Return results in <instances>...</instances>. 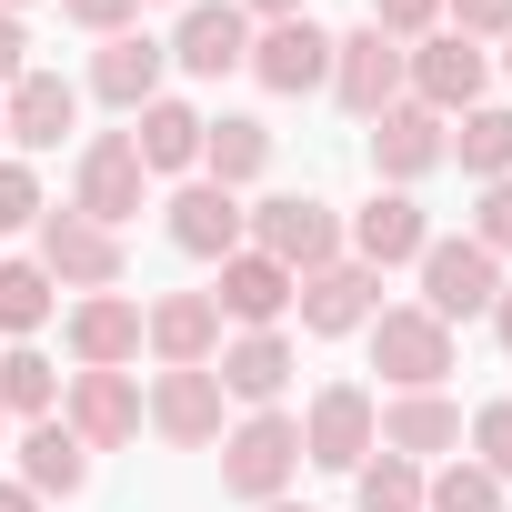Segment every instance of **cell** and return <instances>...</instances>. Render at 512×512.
I'll return each mask as SVG.
<instances>
[{
	"label": "cell",
	"mask_w": 512,
	"mask_h": 512,
	"mask_svg": "<svg viewBox=\"0 0 512 512\" xmlns=\"http://www.w3.org/2000/svg\"><path fill=\"white\" fill-rule=\"evenodd\" d=\"M61 342H71L81 372H121V362H141V302L131 292H81L71 322H61Z\"/></svg>",
	"instance_id": "18"
},
{
	"label": "cell",
	"mask_w": 512,
	"mask_h": 512,
	"mask_svg": "<svg viewBox=\"0 0 512 512\" xmlns=\"http://www.w3.org/2000/svg\"><path fill=\"white\" fill-rule=\"evenodd\" d=\"M292 342L282 332H241V342H221L211 352V382H221V402H251V412H282V392H292Z\"/></svg>",
	"instance_id": "20"
},
{
	"label": "cell",
	"mask_w": 512,
	"mask_h": 512,
	"mask_svg": "<svg viewBox=\"0 0 512 512\" xmlns=\"http://www.w3.org/2000/svg\"><path fill=\"white\" fill-rule=\"evenodd\" d=\"M141 151H131V131H91L81 141V161H71V211L81 221H101V231H121L131 211H141Z\"/></svg>",
	"instance_id": "5"
},
{
	"label": "cell",
	"mask_w": 512,
	"mask_h": 512,
	"mask_svg": "<svg viewBox=\"0 0 512 512\" xmlns=\"http://www.w3.org/2000/svg\"><path fill=\"white\" fill-rule=\"evenodd\" d=\"M0 512H41V492H21V482H0Z\"/></svg>",
	"instance_id": "42"
},
{
	"label": "cell",
	"mask_w": 512,
	"mask_h": 512,
	"mask_svg": "<svg viewBox=\"0 0 512 512\" xmlns=\"http://www.w3.org/2000/svg\"><path fill=\"white\" fill-rule=\"evenodd\" d=\"M472 462L512 492V402H482V412H472Z\"/></svg>",
	"instance_id": "34"
},
{
	"label": "cell",
	"mask_w": 512,
	"mask_h": 512,
	"mask_svg": "<svg viewBox=\"0 0 512 512\" xmlns=\"http://www.w3.org/2000/svg\"><path fill=\"white\" fill-rule=\"evenodd\" d=\"M482 322H492V332H502V352H512V282L492 292V312H482Z\"/></svg>",
	"instance_id": "41"
},
{
	"label": "cell",
	"mask_w": 512,
	"mask_h": 512,
	"mask_svg": "<svg viewBox=\"0 0 512 512\" xmlns=\"http://www.w3.org/2000/svg\"><path fill=\"white\" fill-rule=\"evenodd\" d=\"M241 21H302V0H241Z\"/></svg>",
	"instance_id": "40"
},
{
	"label": "cell",
	"mask_w": 512,
	"mask_h": 512,
	"mask_svg": "<svg viewBox=\"0 0 512 512\" xmlns=\"http://www.w3.org/2000/svg\"><path fill=\"white\" fill-rule=\"evenodd\" d=\"M31 71V31H21V11H0V91H11Z\"/></svg>",
	"instance_id": "39"
},
{
	"label": "cell",
	"mask_w": 512,
	"mask_h": 512,
	"mask_svg": "<svg viewBox=\"0 0 512 512\" xmlns=\"http://www.w3.org/2000/svg\"><path fill=\"white\" fill-rule=\"evenodd\" d=\"M251 251H272V262L302 282V272L342 262V211L312 201V191H272V201H251Z\"/></svg>",
	"instance_id": "3"
},
{
	"label": "cell",
	"mask_w": 512,
	"mask_h": 512,
	"mask_svg": "<svg viewBox=\"0 0 512 512\" xmlns=\"http://www.w3.org/2000/svg\"><path fill=\"white\" fill-rule=\"evenodd\" d=\"M482 81H492V51L462 41V31H432V41L402 51V101H422V111H442V121L482 111Z\"/></svg>",
	"instance_id": "4"
},
{
	"label": "cell",
	"mask_w": 512,
	"mask_h": 512,
	"mask_svg": "<svg viewBox=\"0 0 512 512\" xmlns=\"http://www.w3.org/2000/svg\"><path fill=\"white\" fill-rule=\"evenodd\" d=\"M372 392L362 382H322L312 392V412H302V462H322V472H362L372 462Z\"/></svg>",
	"instance_id": "9"
},
{
	"label": "cell",
	"mask_w": 512,
	"mask_h": 512,
	"mask_svg": "<svg viewBox=\"0 0 512 512\" xmlns=\"http://www.w3.org/2000/svg\"><path fill=\"white\" fill-rule=\"evenodd\" d=\"M492 292H502V262L462 231V241H442L432 231V251H422V312L432 322H482L492 312Z\"/></svg>",
	"instance_id": "6"
},
{
	"label": "cell",
	"mask_w": 512,
	"mask_h": 512,
	"mask_svg": "<svg viewBox=\"0 0 512 512\" xmlns=\"http://www.w3.org/2000/svg\"><path fill=\"white\" fill-rule=\"evenodd\" d=\"M352 502H362V512H422V462L372 452V462L352 472Z\"/></svg>",
	"instance_id": "31"
},
{
	"label": "cell",
	"mask_w": 512,
	"mask_h": 512,
	"mask_svg": "<svg viewBox=\"0 0 512 512\" xmlns=\"http://www.w3.org/2000/svg\"><path fill=\"white\" fill-rule=\"evenodd\" d=\"M0 131H11V151H61L81 131V91L61 71H21L11 91H0Z\"/></svg>",
	"instance_id": "15"
},
{
	"label": "cell",
	"mask_w": 512,
	"mask_h": 512,
	"mask_svg": "<svg viewBox=\"0 0 512 512\" xmlns=\"http://www.w3.org/2000/svg\"><path fill=\"white\" fill-rule=\"evenodd\" d=\"M422 512H502V482L482 462H442V472H422Z\"/></svg>",
	"instance_id": "32"
},
{
	"label": "cell",
	"mask_w": 512,
	"mask_h": 512,
	"mask_svg": "<svg viewBox=\"0 0 512 512\" xmlns=\"http://www.w3.org/2000/svg\"><path fill=\"white\" fill-rule=\"evenodd\" d=\"M241 61H251V21H241V0H191L181 31H171V71L221 81V71H241Z\"/></svg>",
	"instance_id": "21"
},
{
	"label": "cell",
	"mask_w": 512,
	"mask_h": 512,
	"mask_svg": "<svg viewBox=\"0 0 512 512\" xmlns=\"http://www.w3.org/2000/svg\"><path fill=\"white\" fill-rule=\"evenodd\" d=\"M131 121H141V131H131L141 171H191V161H201V111H191V101H171V91H161V101H151V111H131Z\"/></svg>",
	"instance_id": "27"
},
{
	"label": "cell",
	"mask_w": 512,
	"mask_h": 512,
	"mask_svg": "<svg viewBox=\"0 0 512 512\" xmlns=\"http://www.w3.org/2000/svg\"><path fill=\"white\" fill-rule=\"evenodd\" d=\"M141 352H161V372H201V362L221 352L211 292H161V302H141Z\"/></svg>",
	"instance_id": "19"
},
{
	"label": "cell",
	"mask_w": 512,
	"mask_h": 512,
	"mask_svg": "<svg viewBox=\"0 0 512 512\" xmlns=\"http://www.w3.org/2000/svg\"><path fill=\"white\" fill-rule=\"evenodd\" d=\"M302 472V412H241L221 432V492L241 502H282Z\"/></svg>",
	"instance_id": "1"
},
{
	"label": "cell",
	"mask_w": 512,
	"mask_h": 512,
	"mask_svg": "<svg viewBox=\"0 0 512 512\" xmlns=\"http://www.w3.org/2000/svg\"><path fill=\"white\" fill-rule=\"evenodd\" d=\"M161 71H171V41H141V31H121V41H101V61H91V91H101L111 111H151V101H161Z\"/></svg>",
	"instance_id": "24"
},
{
	"label": "cell",
	"mask_w": 512,
	"mask_h": 512,
	"mask_svg": "<svg viewBox=\"0 0 512 512\" xmlns=\"http://www.w3.org/2000/svg\"><path fill=\"white\" fill-rule=\"evenodd\" d=\"M161 231H171V251H191V262H231V251L251 241V201L221 191V181H181L161 201Z\"/></svg>",
	"instance_id": "7"
},
{
	"label": "cell",
	"mask_w": 512,
	"mask_h": 512,
	"mask_svg": "<svg viewBox=\"0 0 512 512\" xmlns=\"http://www.w3.org/2000/svg\"><path fill=\"white\" fill-rule=\"evenodd\" d=\"M262 91H282V101H302V91H322L332 81V31L302 11V21H262L251 31V61H241Z\"/></svg>",
	"instance_id": "8"
},
{
	"label": "cell",
	"mask_w": 512,
	"mask_h": 512,
	"mask_svg": "<svg viewBox=\"0 0 512 512\" xmlns=\"http://www.w3.org/2000/svg\"><path fill=\"white\" fill-rule=\"evenodd\" d=\"M292 292H302V282L272 262V251H251V241H241L231 262H221V292H211V312H221V322H241V332H282Z\"/></svg>",
	"instance_id": "16"
},
{
	"label": "cell",
	"mask_w": 512,
	"mask_h": 512,
	"mask_svg": "<svg viewBox=\"0 0 512 512\" xmlns=\"http://www.w3.org/2000/svg\"><path fill=\"white\" fill-rule=\"evenodd\" d=\"M0 412H11V422H51V412H61V372H51V352H31V342L0 352Z\"/></svg>",
	"instance_id": "28"
},
{
	"label": "cell",
	"mask_w": 512,
	"mask_h": 512,
	"mask_svg": "<svg viewBox=\"0 0 512 512\" xmlns=\"http://www.w3.org/2000/svg\"><path fill=\"white\" fill-rule=\"evenodd\" d=\"M292 312H302V332H362L372 312H382V272H362L352 251L342 262H322V272H302V292H292Z\"/></svg>",
	"instance_id": "17"
},
{
	"label": "cell",
	"mask_w": 512,
	"mask_h": 512,
	"mask_svg": "<svg viewBox=\"0 0 512 512\" xmlns=\"http://www.w3.org/2000/svg\"><path fill=\"white\" fill-rule=\"evenodd\" d=\"M41 272L71 292H121V231H101L81 211H41Z\"/></svg>",
	"instance_id": "12"
},
{
	"label": "cell",
	"mask_w": 512,
	"mask_h": 512,
	"mask_svg": "<svg viewBox=\"0 0 512 512\" xmlns=\"http://www.w3.org/2000/svg\"><path fill=\"white\" fill-rule=\"evenodd\" d=\"M0 11H21V0H0Z\"/></svg>",
	"instance_id": "46"
},
{
	"label": "cell",
	"mask_w": 512,
	"mask_h": 512,
	"mask_svg": "<svg viewBox=\"0 0 512 512\" xmlns=\"http://www.w3.org/2000/svg\"><path fill=\"white\" fill-rule=\"evenodd\" d=\"M0 151H11V131H0Z\"/></svg>",
	"instance_id": "47"
},
{
	"label": "cell",
	"mask_w": 512,
	"mask_h": 512,
	"mask_svg": "<svg viewBox=\"0 0 512 512\" xmlns=\"http://www.w3.org/2000/svg\"><path fill=\"white\" fill-rule=\"evenodd\" d=\"M442 141H452V121H442V111H422V101H392V111L372 121V171H382L392 191H412L422 171H442Z\"/></svg>",
	"instance_id": "22"
},
{
	"label": "cell",
	"mask_w": 512,
	"mask_h": 512,
	"mask_svg": "<svg viewBox=\"0 0 512 512\" xmlns=\"http://www.w3.org/2000/svg\"><path fill=\"white\" fill-rule=\"evenodd\" d=\"M332 101H342L352 121H382V111L402 101V41H382L372 21L342 31V41H332Z\"/></svg>",
	"instance_id": "10"
},
{
	"label": "cell",
	"mask_w": 512,
	"mask_h": 512,
	"mask_svg": "<svg viewBox=\"0 0 512 512\" xmlns=\"http://www.w3.org/2000/svg\"><path fill=\"white\" fill-rule=\"evenodd\" d=\"M342 251H352L362 272H392V262H422V251H432V221H422L412 191H372V201L342 221Z\"/></svg>",
	"instance_id": "13"
},
{
	"label": "cell",
	"mask_w": 512,
	"mask_h": 512,
	"mask_svg": "<svg viewBox=\"0 0 512 512\" xmlns=\"http://www.w3.org/2000/svg\"><path fill=\"white\" fill-rule=\"evenodd\" d=\"M262 512H302V502H262Z\"/></svg>",
	"instance_id": "44"
},
{
	"label": "cell",
	"mask_w": 512,
	"mask_h": 512,
	"mask_svg": "<svg viewBox=\"0 0 512 512\" xmlns=\"http://www.w3.org/2000/svg\"><path fill=\"white\" fill-rule=\"evenodd\" d=\"M462 442V402L452 392H392L372 412V452H402V462H432Z\"/></svg>",
	"instance_id": "23"
},
{
	"label": "cell",
	"mask_w": 512,
	"mask_h": 512,
	"mask_svg": "<svg viewBox=\"0 0 512 512\" xmlns=\"http://www.w3.org/2000/svg\"><path fill=\"white\" fill-rule=\"evenodd\" d=\"M91 482V452H81V432L71 422H31L21 432V492H41V502H71Z\"/></svg>",
	"instance_id": "25"
},
{
	"label": "cell",
	"mask_w": 512,
	"mask_h": 512,
	"mask_svg": "<svg viewBox=\"0 0 512 512\" xmlns=\"http://www.w3.org/2000/svg\"><path fill=\"white\" fill-rule=\"evenodd\" d=\"M442 161H462L472 181H512V111H462V131L442 141Z\"/></svg>",
	"instance_id": "29"
},
{
	"label": "cell",
	"mask_w": 512,
	"mask_h": 512,
	"mask_svg": "<svg viewBox=\"0 0 512 512\" xmlns=\"http://www.w3.org/2000/svg\"><path fill=\"white\" fill-rule=\"evenodd\" d=\"M442 21H452L462 41H502V31H512V0H442Z\"/></svg>",
	"instance_id": "37"
},
{
	"label": "cell",
	"mask_w": 512,
	"mask_h": 512,
	"mask_svg": "<svg viewBox=\"0 0 512 512\" xmlns=\"http://www.w3.org/2000/svg\"><path fill=\"white\" fill-rule=\"evenodd\" d=\"M362 332H372V372H382L392 392H442V382H452V322H432L422 302H392V312H372Z\"/></svg>",
	"instance_id": "2"
},
{
	"label": "cell",
	"mask_w": 512,
	"mask_h": 512,
	"mask_svg": "<svg viewBox=\"0 0 512 512\" xmlns=\"http://www.w3.org/2000/svg\"><path fill=\"white\" fill-rule=\"evenodd\" d=\"M262 171H272V131H262V121H241V111L201 121V181L241 191V181H262Z\"/></svg>",
	"instance_id": "26"
},
{
	"label": "cell",
	"mask_w": 512,
	"mask_h": 512,
	"mask_svg": "<svg viewBox=\"0 0 512 512\" xmlns=\"http://www.w3.org/2000/svg\"><path fill=\"white\" fill-rule=\"evenodd\" d=\"M131 11H141V0H61V21H81L91 41H121V31H131Z\"/></svg>",
	"instance_id": "38"
},
{
	"label": "cell",
	"mask_w": 512,
	"mask_h": 512,
	"mask_svg": "<svg viewBox=\"0 0 512 512\" xmlns=\"http://www.w3.org/2000/svg\"><path fill=\"white\" fill-rule=\"evenodd\" d=\"M41 171L21 161V151H0V231H41Z\"/></svg>",
	"instance_id": "33"
},
{
	"label": "cell",
	"mask_w": 512,
	"mask_h": 512,
	"mask_svg": "<svg viewBox=\"0 0 512 512\" xmlns=\"http://www.w3.org/2000/svg\"><path fill=\"white\" fill-rule=\"evenodd\" d=\"M472 241L492 251V262H512V181H482V201H472Z\"/></svg>",
	"instance_id": "35"
},
{
	"label": "cell",
	"mask_w": 512,
	"mask_h": 512,
	"mask_svg": "<svg viewBox=\"0 0 512 512\" xmlns=\"http://www.w3.org/2000/svg\"><path fill=\"white\" fill-rule=\"evenodd\" d=\"M502 81H512V31H502Z\"/></svg>",
	"instance_id": "43"
},
{
	"label": "cell",
	"mask_w": 512,
	"mask_h": 512,
	"mask_svg": "<svg viewBox=\"0 0 512 512\" xmlns=\"http://www.w3.org/2000/svg\"><path fill=\"white\" fill-rule=\"evenodd\" d=\"M61 422L81 432V452H121L141 432V382L131 372H71L61 382Z\"/></svg>",
	"instance_id": "14"
},
{
	"label": "cell",
	"mask_w": 512,
	"mask_h": 512,
	"mask_svg": "<svg viewBox=\"0 0 512 512\" xmlns=\"http://www.w3.org/2000/svg\"><path fill=\"white\" fill-rule=\"evenodd\" d=\"M51 322V272L41 262H0V342H31Z\"/></svg>",
	"instance_id": "30"
},
{
	"label": "cell",
	"mask_w": 512,
	"mask_h": 512,
	"mask_svg": "<svg viewBox=\"0 0 512 512\" xmlns=\"http://www.w3.org/2000/svg\"><path fill=\"white\" fill-rule=\"evenodd\" d=\"M432 21H442V0H372V31H382V41H402V51H412V41H432Z\"/></svg>",
	"instance_id": "36"
},
{
	"label": "cell",
	"mask_w": 512,
	"mask_h": 512,
	"mask_svg": "<svg viewBox=\"0 0 512 512\" xmlns=\"http://www.w3.org/2000/svg\"><path fill=\"white\" fill-rule=\"evenodd\" d=\"M141 422L171 442V452H211L231 422H221V382H211V362L201 372H161L151 392H141Z\"/></svg>",
	"instance_id": "11"
},
{
	"label": "cell",
	"mask_w": 512,
	"mask_h": 512,
	"mask_svg": "<svg viewBox=\"0 0 512 512\" xmlns=\"http://www.w3.org/2000/svg\"><path fill=\"white\" fill-rule=\"evenodd\" d=\"M0 442H11V412H0Z\"/></svg>",
	"instance_id": "45"
}]
</instances>
